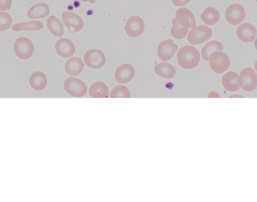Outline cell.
Here are the masks:
<instances>
[{
	"instance_id": "cell-1",
	"label": "cell",
	"mask_w": 257,
	"mask_h": 202,
	"mask_svg": "<svg viewBox=\"0 0 257 202\" xmlns=\"http://www.w3.org/2000/svg\"><path fill=\"white\" fill-rule=\"evenodd\" d=\"M200 58L201 57L198 50L192 45L182 47L177 54V63L186 69L196 67L199 63Z\"/></svg>"
},
{
	"instance_id": "cell-2",
	"label": "cell",
	"mask_w": 257,
	"mask_h": 202,
	"mask_svg": "<svg viewBox=\"0 0 257 202\" xmlns=\"http://www.w3.org/2000/svg\"><path fill=\"white\" fill-rule=\"evenodd\" d=\"M209 66L216 73H222L229 68V57L220 51H213L209 56Z\"/></svg>"
},
{
	"instance_id": "cell-3",
	"label": "cell",
	"mask_w": 257,
	"mask_h": 202,
	"mask_svg": "<svg viewBox=\"0 0 257 202\" xmlns=\"http://www.w3.org/2000/svg\"><path fill=\"white\" fill-rule=\"evenodd\" d=\"M14 52L19 58L28 60L34 53V45L32 41L27 37H19L14 43Z\"/></svg>"
},
{
	"instance_id": "cell-4",
	"label": "cell",
	"mask_w": 257,
	"mask_h": 202,
	"mask_svg": "<svg viewBox=\"0 0 257 202\" xmlns=\"http://www.w3.org/2000/svg\"><path fill=\"white\" fill-rule=\"evenodd\" d=\"M212 36V30L207 26H195L187 34V40L191 45H200Z\"/></svg>"
},
{
	"instance_id": "cell-5",
	"label": "cell",
	"mask_w": 257,
	"mask_h": 202,
	"mask_svg": "<svg viewBox=\"0 0 257 202\" xmlns=\"http://www.w3.org/2000/svg\"><path fill=\"white\" fill-rule=\"evenodd\" d=\"M64 87L66 91L75 97H81L86 94V84L82 80L76 77H69L64 81Z\"/></svg>"
},
{
	"instance_id": "cell-6",
	"label": "cell",
	"mask_w": 257,
	"mask_h": 202,
	"mask_svg": "<svg viewBox=\"0 0 257 202\" xmlns=\"http://www.w3.org/2000/svg\"><path fill=\"white\" fill-rule=\"evenodd\" d=\"M238 83L240 87L245 91H252L256 88V73L250 67H245L238 75Z\"/></svg>"
},
{
	"instance_id": "cell-7",
	"label": "cell",
	"mask_w": 257,
	"mask_h": 202,
	"mask_svg": "<svg viewBox=\"0 0 257 202\" xmlns=\"http://www.w3.org/2000/svg\"><path fill=\"white\" fill-rule=\"evenodd\" d=\"M83 59L85 65L92 69H100L106 63L104 53L97 48L88 50L84 54Z\"/></svg>"
},
{
	"instance_id": "cell-8",
	"label": "cell",
	"mask_w": 257,
	"mask_h": 202,
	"mask_svg": "<svg viewBox=\"0 0 257 202\" xmlns=\"http://www.w3.org/2000/svg\"><path fill=\"white\" fill-rule=\"evenodd\" d=\"M245 16H246V12L244 8L237 3L230 5L225 10V20L231 25H238L239 24L243 22Z\"/></svg>"
},
{
	"instance_id": "cell-9",
	"label": "cell",
	"mask_w": 257,
	"mask_h": 202,
	"mask_svg": "<svg viewBox=\"0 0 257 202\" xmlns=\"http://www.w3.org/2000/svg\"><path fill=\"white\" fill-rule=\"evenodd\" d=\"M62 21L70 33L80 32L84 27V21L77 14L71 12H64L62 14Z\"/></svg>"
},
{
	"instance_id": "cell-10",
	"label": "cell",
	"mask_w": 257,
	"mask_h": 202,
	"mask_svg": "<svg viewBox=\"0 0 257 202\" xmlns=\"http://www.w3.org/2000/svg\"><path fill=\"white\" fill-rule=\"evenodd\" d=\"M145 29L144 20L139 16H132L127 20L124 27L126 33L130 37L137 38L141 36Z\"/></svg>"
},
{
	"instance_id": "cell-11",
	"label": "cell",
	"mask_w": 257,
	"mask_h": 202,
	"mask_svg": "<svg viewBox=\"0 0 257 202\" xmlns=\"http://www.w3.org/2000/svg\"><path fill=\"white\" fill-rule=\"evenodd\" d=\"M177 45L173 42L172 39H168L162 41L158 46L157 54L161 60L164 61L171 60V57L177 52Z\"/></svg>"
},
{
	"instance_id": "cell-12",
	"label": "cell",
	"mask_w": 257,
	"mask_h": 202,
	"mask_svg": "<svg viewBox=\"0 0 257 202\" xmlns=\"http://www.w3.org/2000/svg\"><path fill=\"white\" fill-rule=\"evenodd\" d=\"M175 18L178 24L185 28H193L196 24L193 14L186 8H180L177 9L176 11Z\"/></svg>"
},
{
	"instance_id": "cell-13",
	"label": "cell",
	"mask_w": 257,
	"mask_h": 202,
	"mask_svg": "<svg viewBox=\"0 0 257 202\" xmlns=\"http://www.w3.org/2000/svg\"><path fill=\"white\" fill-rule=\"evenodd\" d=\"M57 54L64 58L73 57L76 51L74 43L67 38H61L55 44Z\"/></svg>"
},
{
	"instance_id": "cell-14",
	"label": "cell",
	"mask_w": 257,
	"mask_h": 202,
	"mask_svg": "<svg viewBox=\"0 0 257 202\" xmlns=\"http://www.w3.org/2000/svg\"><path fill=\"white\" fill-rule=\"evenodd\" d=\"M135 68L132 65L129 63H123L117 68L114 74V77L117 82L124 84V83L129 82L135 76Z\"/></svg>"
},
{
	"instance_id": "cell-15",
	"label": "cell",
	"mask_w": 257,
	"mask_h": 202,
	"mask_svg": "<svg viewBox=\"0 0 257 202\" xmlns=\"http://www.w3.org/2000/svg\"><path fill=\"white\" fill-rule=\"evenodd\" d=\"M236 34L239 40L241 42H250L255 39L256 30L252 24L249 23H243L237 27Z\"/></svg>"
},
{
	"instance_id": "cell-16",
	"label": "cell",
	"mask_w": 257,
	"mask_h": 202,
	"mask_svg": "<svg viewBox=\"0 0 257 202\" xmlns=\"http://www.w3.org/2000/svg\"><path fill=\"white\" fill-rule=\"evenodd\" d=\"M50 8L46 3H37L31 8L27 12V16L30 19L37 20L49 16Z\"/></svg>"
},
{
	"instance_id": "cell-17",
	"label": "cell",
	"mask_w": 257,
	"mask_h": 202,
	"mask_svg": "<svg viewBox=\"0 0 257 202\" xmlns=\"http://www.w3.org/2000/svg\"><path fill=\"white\" fill-rule=\"evenodd\" d=\"M84 62L80 57H70L65 63V71L71 76L79 75L84 69Z\"/></svg>"
},
{
	"instance_id": "cell-18",
	"label": "cell",
	"mask_w": 257,
	"mask_h": 202,
	"mask_svg": "<svg viewBox=\"0 0 257 202\" xmlns=\"http://www.w3.org/2000/svg\"><path fill=\"white\" fill-rule=\"evenodd\" d=\"M222 84L225 90L234 91L240 88L238 83V74L232 71L225 72L222 78Z\"/></svg>"
},
{
	"instance_id": "cell-19",
	"label": "cell",
	"mask_w": 257,
	"mask_h": 202,
	"mask_svg": "<svg viewBox=\"0 0 257 202\" xmlns=\"http://www.w3.org/2000/svg\"><path fill=\"white\" fill-rule=\"evenodd\" d=\"M46 25L52 34L57 37H61L64 34V26L61 20L55 15H51L48 18Z\"/></svg>"
},
{
	"instance_id": "cell-20",
	"label": "cell",
	"mask_w": 257,
	"mask_h": 202,
	"mask_svg": "<svg viewBox=\"0 0 257 202\" xmlns=\"http://www.w3.org/2000/svg\"><path fill=\"white\" fill-rule=\"evenodd\" d=\"M31 87L36 90H42L47 85V77L46 74L40 71H36L31 74L29 80Z\"/></svg>"
},
{
	"instance_id": "cell-21",
	"label": "cell",
	"mask_w": 257,
	"mask_h": 202,
	"mask_svg": "<svg viewBox=\"0 0 257 202\" xmlns=\"http://www.w3.org/2000/svg\"><path fill=\"white\" fill-rule=\"evenodd\" d=\"M88 93L93 98H106L109 96V88L103 81H96L90 86Z\"/></svg>"
},
{
	"instance_id": "cell-22",
	"label": "cell",
	"mask_w": 257,
	"mask_h": 202,
	"mask_svg": "<svg viewBox=\"0 0 257 202\" xmlns=\"http://www.w3.org/2000/svg\"><path fill=\"white\" fill-rule=\"evenodd\" d=\"M154 71L159 76L164 78H173L176 74L175 67L171 63L165 62L157 63L155 66Z\"/></svg>"
},
{
	"instance_id": "cell-23",
	"label": "cell",
	"mask_w": 257,
	"mask_h": 202,
	"mask_svg": "<svg viewBox=\"0 0 257 202\" xmlns=\"http://www.w3.org/2000/svg\"><path fill=\"white\" fill-rule=\"evenodd\" d=\"M43 28V22L40 21H31L28 22L18 23L13 26V31H37Z\"/></svg>"
},
{
	"instance_id": "cell-24",
	"label": "cell",
	"mask_w": 257,
	"mask_h": 202,
	"mask_svg": "<svg viewBox=\"0 0 257 202\" xmlns=\"http://www.w3.org/2000/svg\"><path fill=\"white\" fill-rule=\"evenodd\" d=\"M201 19L207 25H214L219 19V13L217 9L213 7H208L203 11Z\"/></svg>"
},
{
	"instance_id": "cell-25",
	"label": "cell",
	"mask_w": 257,
	"mask_h": 202,
	"mask_svg": "<svg viewBox=\"0 0 257 202\" xmlns=\"http://www.w3.org/2000/svg\"><path fill=\"white\" fill-rule=\"evenodd\" d=\"M222 50H223V46L220 42L216 40L210 41L207 42L201 49V57L204 60L208 61L209 56L211 53L216 51H222Z\"/></svg>"
},
{
	"instance_id": "cell-26",
	"label": "cell",
	"mask_w": 257,
	"mask_h": 202,
	"mask_svg": "<svg viewBox=\"0 0 257 202\" xmlns=\"http://www.w3.org/2000/svg\"><path fill=\"white\" fill-rule=\"evenodd\" d=\"M189 33V29L181 27L177 22L176 18L172 20V27L171 28V35L174 39H183L185 36H187Z\"/></svg>"
},
{
	"instance_id": "cell-27",
	"label": "cell",
	"mask_w": 257,
	"mask_h": 202,
	"mask_svg": "<svg viewBox=\"0 0 257 202\" xmlns=\"http://www.w3.org/2000/svg\"><path fill=\"white\" fill-rule=\"evenodd\" d=\"M109 96L111 98H129L131 96L130 90L123 84H119L112 89Z\"/></svg>"
},
{
	"instance_id": "cell-28",
	"label": "cell",
	"mask_w": 257,
	"mask_h": 202,
	"mask_svg": "<svg viewBox=\"0 0 257 202\" xmlns=\"http://www.w3.org/2000/svg\"><path fill=\"white\" fill-rule=\"evenodd\" d=\"M13 18L6 12H0V32L6 31L11 27Z\"/></svg>"
},
{
	"instance_id": "cell-29",
	"label": "cell",
	"mask_w": 257,
	"mask_h": 202,
	"mask_svg": "<svg viewBox=\"0 0 257 202\" xmlns=\"http://www.w3.org/2000/svg\"><path fill=\"white\" fill-rule=\"evenodd\" d=\"M13 0H0V11H7L12 9Z\"/></svg>"
},
{
	"instance_id": "cell-30",
	"label": "cell",
	"mask_w": 257,
	"mask_h": 202,
	"mask_svg": "<svg viewBox=\"0 0 257 202\" xmlns=\"http://www.w3.org/2000/svg\"><path fill=\"white\" fill-rule=\"evenodd\" d=\"M171 1H172L173 4L174 6L180 7V6H186L191 0H171Z\"/></svg>"
},
{
	"instance_id": "cell-31",
	"label": "cell",
	"mask_w": 257,
	"mask_h": 202,
	"mask_svg": "<svg viewBox=\"0 0 257 202\" xmlns=\"http://www.w3.org/2000/svg\"><path fill=\"white\" fill-rule=\"evenodd\" d=\"M208 97H212V96H216V97H219V94H218L217 93H214V92H210V93L208 94Z\"/></svg>"
},
{
	"instance_id": "cell-32",
	"label": "cell",
	"mask_w": 257,
	"mask_h": 202,
	"mask_svg": "<svg viewBox=\"0 0 257 202\" xmlns=\"http://www.w3.org/2000/svg\"><path fill=\"white\" fill-rule=\"evenodd\" d=\"M82 2H88L90 3H94L96 2V0H81Z\"/></svg>"
}]
</instances>
